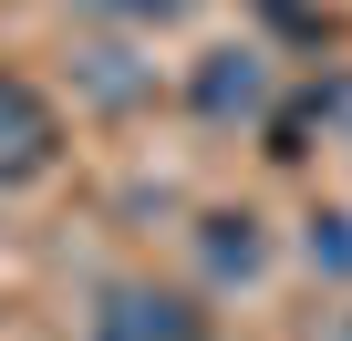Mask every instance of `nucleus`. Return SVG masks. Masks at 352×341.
<instances>
[{"mask_svg":"<svg viewBox=\"0 0 352 341\" xmlns=\"http://www.w3.org/2000/svg\"><path fill=\"white\" fill-rule=\"evenodd\" d=\"M300 248H311L321 279H352V207H311V238Z\"/></svg>","mask_w":352,"mask_h":341,"instance_id":"obj_6","label":"nucleus"},{"mask_svg":"<svg viewBox=\"0 0 352 341\" xmlns=\"http://www.w3.org/2000/svg\"><path fill=\"white\" fill-rule=\"evenodd\" d=\"M342 341H352V320H342Z\"/></svg>","mask_w":352,"mask_h":341,"instance_id":"obj_8","label":"nucleus"},{"mask_svg":"<svg viewBox=\"0 0 352 341\" xmlns=\"http://www.w3.org/2000/svg\"><path fill=\"white\" fill-rule=\"evenodd\" d=\"M52 165H63V104L0 62V187H42Z\"/></svg>","mask_w":352,"mask_h":341,"instance_id":"obj_1","label":"nucleus"},{"mask_svg":"<svg viewBox=\"0 0 352 341\" xmlns=\"http://www.w3.org/2000/svg\"><path fill=\"white\" fill-rule=\"evenodd\" d=\"M197 259H208L218 279H259L270 238H259V217H249V207H208V217H197Z\"/></svg>","mask_w":352,"mask_h":341,"instance_id":"obj_5","label":"nucleus"},{"mask_svg":"<svg viewBox=\"0 0 352 341\" xmlns=\"http://www.w3.org/2000/svg\"><path fill=\"white\" fill-rule=\"evenodd\" d=\"M94 21H124V32H155V21H187L197 0H83Z\"/></svg>","mask_w":352,"mask_h":341,"instance_id":"obj_7","label":"nucleus"},{"mask_svg":"<svg viewBox=\"0 0 352 341\" xmlns=\"http://www.w3.org/2000/svg\"><path fill=\"white\" fill-rule=\"evenodd\" d=\"M187 104H197L208 124H270V114H280V93H270V52H259V42H218V52H197Z\"/></svg>","mask_w":352,"mask_h":341,"instance_id":"obj_2","label":"nucleus"},{"mask_svg":"<svg viewBox=\"0 0 352 341\" xmlns=\"http://www.w3.org/2000/svg\"><path fill=\"white\" fill-rule=\"evenodd\" d=\"M94 341H208V310L187 290H155V279H114L94 300Z\"/></svg>","mask_w":352,"mask_h":341,"instance_id":"obj_3","label":"nucleus"},{"mask_svg":"<svg viewBox=\"0 0 352 341\" xmlns=\"http://www.w3.org/2000/svg\"><path fill=\"white\" fill-rule=\"evenodd\" d=\"M311 134H331V145L352 155V62H342V73H321V83H300V93L270 114V155H280V165H300V155H311Z\"/></svg>","mask_w":352,"mask_h":341,"instance_id":"obj_4","label":"nucleus"}]
</instances>
